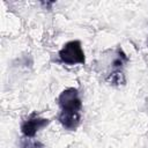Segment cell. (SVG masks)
Listing matches in <instances>:
<instances>
[{
    "label": "cell",
    "mask_w": 148,
    "mask_h": 148,
    "mask_svg": "<svg viewBox=\"0 0 148 148\" xmlns=\"http://www.w3.org/2000/svg\"><path fill=\"white\" fill-rule=\"evenodd\" d=\"M21 148H44V146L38 142V141H32L31 139H25L23 142H22V146Z\"/></svg>",
    "instance_id": "obj_4"
},
{
    "label": "cell",
    "mask_w": 148,
    "mask_h": 148,
    "mask_svg": "<svg viewBox=\"0 0 148 148\" xmlns=\"http://www.w3.org/2000/svg\"><path fill=\"white\" fill-rule=\"evenodd\" d=\"M59 58L61 62L69 65V66L76 65V64L83 65L86 62V58H84V52L81 46V42L71 40L66 43L62 46V49L59 51Z\"/></svg>",
    "instance_id": "obj_2"
},
{
    "label": "cell",
    "mask_w": 148,
    "mask_h": 148,
    "mask_svg": "<svg viewBox=\"0 0 148 148\" xmlns=\"http://www.w3.org/2000/svg\"><path fill=\"white\" fill-rule=\"evenodd\" d=\"M49 123H50L49 119L40 118V117H37V116L32 114L30 118H28L27 120H24L21 124V132L25 138L31 139V138H34L36 135V133L39 130H42L43 127L47 126Z\"/></svg>",
    "instance_id": "obj_3"
},
{
    "label": "cell",
    "mask_w": 148,
    "mask_h": 148,
    "mask_svg": "<svg viewBox=\"0 0 148 148\" xmlns=\"http://www.w3.org/2000/svg\"><path fill=\"white\" fill-rule=\"evenodd\" d=\"M60 106V113L58 120L64 128L68 131H74L79 127L81 123V110L82 102L80 98L79 90L76 88L65 89L58 98Z\"/></svg>",
    "instance_id": "obj_1"
}]
</instances>
